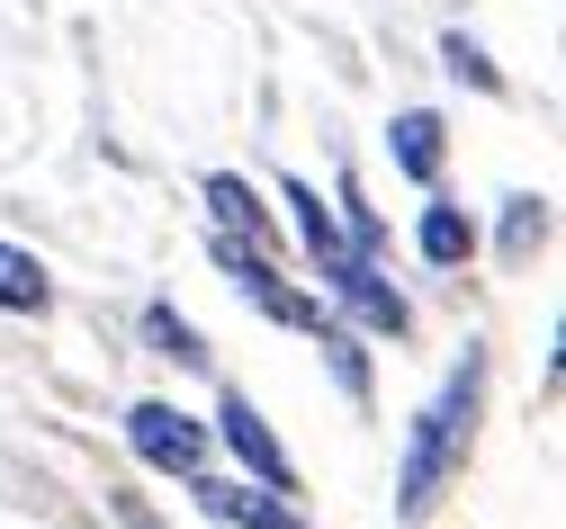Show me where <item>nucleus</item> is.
I'll return each mask as SVG.
<instances>
[{
	"label": "nucleus",
	"instance_id": "obj_1",
	"mask_svg": "<svg viewBox=\"0 0 566 529\" xmlns=\"http://www.w3.org/2000/svg\"><path fill=\"white\" fill-rule=\"evenodd\" d=\"M476 404H485V350L468 341V350H459V368H450V387H441L432 404H422V422H413V440H405V476H396V520H432L441 485L459 476L468 440H476Z\"/></svg>",
	"mask_w": 566,
	"mask_h": 529
},
{
	"label": "nucleus",
	"instance_id": "obj_10",
	"mask_svg": "<svg viewBox=\"0 0 566 529\" xmlns=\"http://www.w3.org/2000/svg\"><path fill=\"white\" fill-rule=\"evenodd\" d=\"M476 252V224L459 215V207H422V261H432V269H459Z\"/></svg>",
	"mask_w": 566,
	"mask_h": 529
},
{
	"label": "nucleus",
	"instance_id": "obj_3",
	"mask_svg": "<svg viewBox=\"0 0 566 529\" xmlns=\"http://www.w3.org/2000/svg\"><path fill=\"white\" fill-rule=\"evenodd\" d=\"M217 269H226V278L252 296V306H261L270 324H289V332H306V341L333 324V306H324V296H315V287H297V278H279L261 243H234V234H217Z\"/></svg>",
	"mask_w": 566,
	"mask_h": 529
},
{
	"label": "nucleus",
	"instance_id": "obj_5",
	"mask_svg": "<svg viewBox=\"0 0 566 529\" xmlns=\"http://www.w3.org/2000/svg\"><path fill=\"white\" fill-rule=\"evenodd\" d=\"M217 440H226L234 458H243V476H252V485H270V494H289V485H297V467H289V448L270 440L261 404H243V387H234V395L217 404Z\"/></svg>",
	"mask_w": 566,
	"mask_h": 529
},
{
	"label": "nucleus",
	"instance_id": "obj_6",
	"mask_svg": "<svg viewBox=\"0 0 566 529\" xmlns=\"http://www.w3.org/2000/svg\"><path fill=\"white\" fill-rule=\"evenodd\" d=\"M198 511L207 520H226V529H306L289 502H270V485H226V476H189Z\"/></svg>",
	"mask_w": 566,
	"mask_h": 529
},
{
	"label": "nucleus",
	"instance_id": "obj_9",
	"mask_svg": "<svg viewBox=\"0 0 566 529\" xmlns=\"http://www.w3.org/2000/svg\"><path fill=\"white\" fill-rule=\"evenodd\" d=\"M207 207H217V224H226V234H243V243H270V215H261V198H252L234 171H217V180H207Z\"/></svg>",
	"mask_w": 566,
	"mask_h": 529
},
{
	"label": "nucleus",
	"instance_id": "obj_8",
	"mask_svg": "<svg viewBox=\"0 0 566 529\" xmlns=\"http://www.w3.org/2000/svg\"><path fill=\"white\" fill-rule=\"evenodd\" d=\"M396 171H405V180H432V171H441V117H432V108H405V117H396Z\"/></svg>",
	"mask_w": 566,
	"mask_h": 529
},
{
	"label": "nucleus",
	"instance_id": "obj_4",
	"mask_svg": "<svg viewBox=\"0 0 566 529\" xmlns=\"http://www.w3.org/2000/svg\"><path fill=\"white\" fill-rule=\"evenodd\" d=\"M126 448H135L154 476H198V467H207V431H198L180 404H135V413H126Z\"/></svg>",
	"mask_w": 566,
	"mask_h": 529
},
{
	"label": "nucleus",
	"instance_id": "obj_2",
	"mask_svg": "<svg viewBox=\"0 0 566 529\" xmlns=\"http://www.w3.org/2000/svg\"><path fill=\"white\" fill-rule=\"evenodd\" d=\"M289 207H297V243H306V261H315V278H324V296L342 315H360V332H387V341H405V324H413V306L387 287V261L378 252H360L333 224V207L306 189V180H289Z\"/></svg>",
	"mask_w": 566,
	"mask_h": 529
},
{
	"label": "nucleus",
	"instance_id": "obj_11",
	"mask_svg": "<svg viewBox=\"0 0 566 529\" xmlns=\"http://www.w3.org/2000/svg\"><path fill=\"white\" fill-rule=\"evenodd\" d=\"M441 63L459 72L468 91H485V99H504V72L485 63V45H476V36H459V28H450V36H441Z\"/></svg>",
	"mask_w": 566,
	"mask_h": 529
},
{
	"label": "nucleus",
	"instance_id": "obj_13",
	"mask_svg": "<svg viewBox=\"0 0 566 529\" xmlns=\"http://www.w3.org/2000/svg\"><path fill=\"white\" fill-rule=\"evenodd\" d=\"M333 207H342V234L360 243V252H387V224H378V207L360 198V180H342V189H333Z\"/></svg>",
	"mask_w": 566,
	"mask_h": 529
},
{
	"label": "nucleus",
	"instance_id": "obj_7",
	"mask_svg": "<svg viewBox=\"0 0 566 529\" xmlns=\"http://www.w3.org/2000/svg\"><path fill=\"white\" fill-rule=\"evenodd\" d=\"M0 306H10V315H45V306H54L45 261H36V252H19V243H0Z\"/></svg>",
	"mask_w": 566,
	"mask_h": 529
},
{
	"label": "nucleus",
	"instance_id": "obj_12",
	"mask_svg": "<svg viewBox=\"0 0 566 529\" xmlns=\"http://www.w3.org/2000/svg\"><path fill=\"white\" fill-rule=\"evenodd\" d=\"M145 341H154L163 359H180V368H207V341H198V332H189L171 306H145Z\"/></svg>",
	"mask_w": 566,
	"mask_h": 529
},
{
	"label": "nucleus",
	"instance_id": "obj_14",
	"mask_svg": "<svg viewBox=\"0 0 566 529\" xmlns=\"http://www.w3.org/2000/svg\"><path fill=\"white\" fill-rule=\"evenodd\" d=\"M539 234H548V207H539V198H513V207H504V252L522 261Z\"/></svg>",
	"mask_w": 566,
	"mask_h": 529
},
{
	"label": "nucleus",
	"instance_id": "obj_15",
	"mask_svg": "<svg viewBox=\"0 0 566 529\" xmlns=\"http://www.w3.org/2000/svg\"><path fill=\"white\" fill-rule=\"evenodd\" d=\"M135 529H154V520H135Z\"/></svg>",
	"mask_w": 566,
	"mask_h": 529
}]
</instances>
